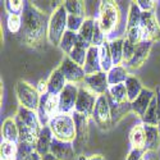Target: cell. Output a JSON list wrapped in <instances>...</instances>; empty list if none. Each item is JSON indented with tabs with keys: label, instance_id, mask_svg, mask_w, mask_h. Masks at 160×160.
I'll return each instance as SVG.
<instances>
[{
	"label": "cell",
	"instance_id": "cell-5",
	"mask_svg": "<svg viewBox=\"0 0 160 160\" xmlns=\"http://www.w3.org/2000/svg\"><path fill=\"white\" fill-rule=\"evenodd\" d=\"M54 138L64 142L76 141V123L72 114H59L49 122Z\"/></svg>",
	"mask_w": 160,
	"mask_h": 160
},
{
	"label": "cell",
	"instance_id": "cell-40",
	"mask_svg": "<svg viewBox=\"0 0 160 160\" xmlns=\"http://www.w3.org/2000/svg\"><path fill=\"white\" fill-rule=\"evenodd\" d=\"M85 19H86V18L76 17V16L68 14V21H67V30L78 33V31L81 30L82 24H83V22H85Z\"/></svg>",
	"mask_w": 160,
	"mask_h": 160
},
{
	"label": "cell",
	"instance_id": "cell-27",
	"mask_svg": "<svg viewBox=\"0 0 160 160\" xmlns=\"http://www.w3.org/2000/svg\"><path fill=\"white\" fill-rule=\"evenodd\" d=\"M126 85V90H127V95H128V101L129 102H133L137 98L138 95L142 92V90L145 88L141 83V81L135 77V76H129L127 78V81L124 82Z\"/></svg>",
	"mask_w": 160,
	"mask_h": 160
},
{
	"label": "cell",
	"instance_id": "cell-3",
	"mask_svg": "<svg viewBox=\"0 0 160 160\" xmlns=\"http://www.w3.org/2000/svg\"><path fill=\"white\" fill-rule=\"evenodd\" d=\"M67 21H68V13L64 8V4L59 3L49 18L48 40L51 45L59 46L62 37L67 31Z\"/></svg>",
	"mask_w": 160,
	"mask_h": 160
},
{
	"label": "cell",
	"instance_id": "cell-38",
	"mask_svg": "<svg viewBox=\"0 0 160 160\" xmlns=\"http://www.w3.org/2000/svg\"><path fill=\"white\" fill-rule=\"evenodd\" d=\"M7 27L12 33H19L22 31V16L19 14H8Z\"/></svg>",
	"mask_w": 160,
	"mask_h": 160
},
{
	"label": "cell",
	"instance_id": "cell-45",
	"mask_svg": "<svg viewBox=\"0 0 160 160\" xmlns=\"http://www.w3.org/2000/svg\"><path fill=\"white\" fill-rule=\"evenodd\" d=\"M36 88L41 96L46 95L48 94V79H41V81L38 82V85L36 86Z\"/></svg>",
	"mask_w": 160,
	"mask_h": 160
},
{
	"label": "cell",
	"instance_id": "cell-22",
	"mask_svg": "<svg viewBox=\"0 0 160 160\" xmlns=\"http://www.w3.org/2000/svg\"><path fill=\"white\" fill-rule=\"evenodd\" d=\"M146 133V142H145V151L151 152L156 151L160 146V129L158 127L143 124Z\"/></svg>",
	"mask_w": 160,
	"mask_h": 160
},
{
	"label": "cell",
	"instance_id": "cell-39",
	"mask_svg": "<svg viewBox=\"0 0 160 160\" xmlns=\"http://www.w3.org/2000/svg\"><path fill=\"white\" fill-rule=\"evenodd\" d=\"M24 4H26V2H22V0H7V2H4V7L9 14L22 16Z\"/></svg>",
	"mask_w": 160,
	"mask_h": 160
},
{
	"label": "cell",
	"instance_id": "cell-46",
	"mask_svg": "<svg viewBox=\"0 0 160 160\" xmlns=\"http://www.w3.org/2000/svg\"><path fill=\"white\" fill-rule=\"evenodd\" d=\"M158 98V128L160 129V92L156 94Z\"/></svg>",
	"mask_w": 160,
	"mask_h": 160
},
{
	"label": "cell",
	"instance_id": "cell-23",
	"mask_svg": "<svg viewBox=\"0 0 160 160\" xmlns=\"http://www.w3.org/2000/svg\"><path fill=\"white\" fill-rule=\"evenodd\" d=\"M90 44H87L86 41L79 37L78 38V42L77 45L74 46V49L72 50V52L68 55L74 63H77L78 65L83 67L85 65V62H86V58H87V52H88V49H90Z\"/></svg>",
	"mask_w": 160,
	"mask_h": 160
},
{
	"label": "cell",
	"instance_id": "cell-4",
	"mask_svg": "<svg viewBox=\"0 0 160 160\" xmlns=\"http://www.w3.org/2000/svg\"><path fill=\"white\" fill-rule=\"evenodd\" d=\"M99 24L104 32V35L112 33L121 22V9L115 2L105 0L99 4V16H98Z\"/></svg>",
	"mask_w": 160,
	"mask_h": 160
},
{
	"label": "cell",
	"instance_id": "cell-47",
	"mask_svg": "<svg viewBox=\"0 0 160 160\" xmlns=\"http://www.w3.org/2000/svg\"><path fill=\"white\" fill-rule=\"evenodd\" d=\"M27 160H42V156L35 150V151L28 156V159H27Z\"/></svg>",
	"mask_w": 160,
	"mask_h": 160
},
{
	"label": "cell",
	"instance_id": "cell-1",
	"mask_svg": "<svg viewBox=\"0 0 160 160\" xmlns=\"http://www.w3.org/2000/svg\"><path fill=\"white\" fill-rule=\"evenodd\" d=\"M49 18L46 13L37 8L32 2H26L22 13V37L23 41L32 46H40L48 38Z\"/></svg>",
	"mask_w": 160,
	"mask_h": 160
},
{
	"label": "cell",
	"instance_id": "cell-34",
	"mask_svg": "<svg viewBox=\"0 0 160 160\" xmlns=\"http://www.w3.org/2000/svg\"><path fill=\"white\" fill-rule=\"evenodd\" d=\"M141 121H142V124L158 127V98H156V95L152 99L150 106L148 108V110H146V113L143 114V117L141 118Z\"/></svg>",
	"mask_w": 160,
	"mask_h": 160
},
{
	"label": "cell",
	"instance_id": "cell-41",
	"mask_svg": "<svg viewBox=\"0 0 160 160\" xmlns=\"http://www.w3.org/2000/svg\"><path fill=\"white\" fill-rule=\"evenodd\" d=\"M126 38L133 45H137L141 41H143L141 27H135V28H131V30H126Z\"/></svg>",
	"mask_w": 160,
	"mask_h": 160
},
{
	"label": "cell",
	"instance_id": "cell-9",
	"mask_svg": "<svg viewBox=\"0 0 160 160\" xmlns=\"http://www.w3.org/2000/svg\"><path fill=\"white\" fill-rule=\"evenodd\" d=\"M73 119L76 123V141L73 142L74 149L77 154L81 155L82 150L86 148L88 142V136H90V128H88V121L90 118L82 114H78L73 112Z\"/></svg>",
	"mask_w": 160,
	"mask_h": 160
},
{
	"label": "cell",
	"instance_id": "cell-37",
	"mask_svg": "<svg viewBox=\"0 0 160 160\" xmlns=\"http://www.w3.org/2000/svg\"><path fill=\"white\" fill-rule=\"evenodd\" d=\"M36 150L35 145L30 142H18L17 143V156L16 160H27L28 156Z\"/></svg>",
	"mask_w": 160,
	"mask_h": 160
},
{
	"label": "cell",
	"instance_id": "cell-43",
	"mask_svg": "<svg viewBox=\"0 0 160 160\" xmlns=\"http://www.w3.org/2000/svg\"><path fill=\"white\" fill-rule=\"evenodd\" d=\"M137 5L140 7L141 12H154L158 4L154 0H137Z\"/></svg>",
	"mask_w": 160,
	"mask_h": 160
},
{
	"label": "cell",
	"instance_id": "cell-29",
	"mask_svg": "<svg viewBox=\"0 0 160 160\" xmlns=\"http://www.w3.org/2000/svg\"><path fill=\"white\" fill-rule=\"evenodd\" d=\"M141 17H142V12H141L140 7L137 5V2H131L129 3V9H128V17H127L126 30L140 27Z\"/></svg>",
	"mask_w": 160,
	"mask_h": 160
},
{
	"label": "cell",
	"instance_id": "cell-51",
	"mask_svg": "<svg viewBox=\"0 0 160 160\" xmlns=\"http://www.w3.org/2000/svg\"><path fill=\"white\" fill-rule=\"evenodd\" d=\"M145 160H146V159H145ZM149 160H152V159H149Z\"/></svg>",
	"mask_w": 160,
	"mask_h": 160
},
{
	"label": "cell",
	"instance_id": "cell-16",
	"mask_svg": "<svg viewBox=\"0 0 160 160\" xmlns=\"http://www.w3.org/2000/svg\"><path fill=\"white\" fill-rule=\"evenodd\" d=\"M154 42L152 41H141L140 44L136 45V50H135V55H133L132 60L127 64L128 68L131 69H138L143 65V63L148 60L150 51L152 49Z\"/></svg>",
	"mask_w": 160,
	"mask_h": 160
},
{
	"label": "cell",
	"instance_id": "cell-21",
	"mask_svg": "<svg viewBox=\"0 0 160 160\" xmlns=\"http://www.w3.org/2000/svg\"><path fill=\"white\" fill-rule=\"evenodd\" d=\"M2 135H3V141H9V142L18 143V141H19V131H18L16 118L9 117L3 122Z\"/></svg>",
	"mask_w": 160,
	"mask_h": 160
},
{
	"label": "cell",
	"instance_id": "cell-14",
	"mask_svg": "<svg viewBox=\"0 0 160 160\" xmlns=\"http://www.w3.org/2000/svg\"><path fill=\"white\" fill-rule=\"evenodd\" d=\"M85 88L91 91L92 94H95L96 96H101L108 94L109 91V82H108V73L105 72H99L91 76H86L85 81L82 83Z\"/></svg>",
	"mask_w": 160,
	"mask_h": 160
},
{
	"label": "cell",
	"instance_id": "cell-33",
	"mask_svg": "<svg viewBox=\"0 0 160 160\" xmlns=\"http://www.w3.org/2000/svg\"><path fill=\"white\" fill-rule=\"evenodd\" d=\"M67 13L71 16L76 17H82L85 18L86 16V4L82 0H67L63 3Z\"/></svg>",
	"mask_w": 160,
	"mask_h": 160
},
{
	"label": "cell",
	"instance_id": "cell-6",
	"mask_svg": "<svg viewBox=\"0 0 160 160\" xmlns=\"http://www.w3.org/2000/svg\"><path fill=\"white\" fill-rule=\"evenodd\" d=\"M16 96L19 106L37 112L40 102H41V95L38 94L37 88L33 87L31 83L26 81H18L16 83Z\"/></svg>",
	"mask_w": 160,
	"mask_h": 160
},
{
	"label": "cell",
	"instance_id": "cell-17",
	"mask_svg": "<svg viewBox=\"0 0 160 160\" xmlns=\"http://www.w3.org/2000/svg\"><path fill=\"white\" fill-rule=\"evenodd\" d=\"M155 95H156V94H155L152 90L145 87V88L142 90V92L138 95V98H137L135 101H133V102H131L132 112L135 113L137 117L142 118L143 114L146 113V110H148V108L150 106L152 99L155 98Z\"/></svg>",
	"mask_w": 160,
	"mask_h": 160
},
{
	"label": "cell",
	"instance_id": "cell-7",
	"mask_svg": "<svg viewBox=\"0 0 160 160\" xmlns=\"http://www.w3.org/2000/svg\"><path fill=\"white\" fill-rule=\"evenodd\" d=\"M92 119L94 122L102 129V131H108L113 127L112 123V109H110V101L108 95H101L98 98L96 104H95V109L92 113Z\"/></svg>",
	"mask_w": 160,
	"mask_h": 160
},
{
	"label": "cell",
	"instance_id": "cell-30",
	"mask_svg": "<svg viewBox=\"0 0 160 160\" xmlns=\"http://www.w3.org/2000/svg\"><path fill=\"white\" fill-rule=\"evenodd\" d=\"M78 38H79L78 33L72 32V31H68V30L65 31V33L62 37V41L59 44V48L64 52V55H69L71 54L72 50L74 49V46L78 42Z\"/></svg>",
	"mask_w": 160,
	"mask_h": 160
},
{
	"label": "cell",
	"instance_id": "cell-2",
	"mask_svg": "<svg viewBox=\"0 0 160 160\" xmlns=\"http://www.w3.org/2000/svg\"><path fill=\"white\" fill-rule=\"evenodd\" d=\"M14 118L19 131L18 142H30L35 145L40 132L44 127L38 119L37 112L30 110L27 108H23V106H18Z\"/></svg>",
	"mask_w": 160,
	"mask_h": 160
},
{
	"label": "cell",
	"instance_id": "cell-32",
	"mask_svg": "<svg viewBox=\"0 0 160 160\" xmlns=\"http://www.w3.org/2000/svg\"><path fill=\"white\" fill-rule=\"evenodd\" d=\"M110 101V109H112V123L113 126H115L117 123L121 122V119L129 112L132 110L131 108V102H124V104H117Z\"/></svg>",
	"mask_w": 160,
	"mask_h": 160
},
{
	"label": "cell",
	"instance_id": "cell-44",
	"mask_svg": "<svg viewBox=\"0 0 160 160\" xmlns=\"http://www.w3.org/2000/svg\"><path fill=\"white\" fill-rule=\"evenodd\" d=\"M146 151L145 150H138V149H131L128 155H127V159L126 160H142L143 156H145Z\"/></svg>",
	"mask_w": 160,
	"mask_h": 160
},
{
	"label": "cell",
	"instance_id": "cell-36",
	"mask_svg": "<svg viewBox=\"0 0 160 160\" xmlns=\"http://www.w3.org/2000/svg\"><path fill=\"white\" fill-rule=\"evenodd\" d=\"M0 155H2V160H16L17 143L9 142V141H2V145H0Z\"/></svg>",
	"mask_w": 160,
	"mask_h": 160
},
{
	"label": "cell",
	"instance_id": "cell-15",
	"mask_svg": "<svg viewBox=\"0 0 160 160\" xmlns=\"http://www.w3.org/2000/svg\"><path fill=\"white\" fill-rule=\"evenodd\" d=\"M50 152L59 160H77V151L73 142H64L57 138L52 140Z\"/></svg>",
	"mask_w": 160,
	"mask_h": 160
},
{
	"label": "cell",
	"instance_id": "cell-35",
	"mask_svg": "<svg viewBox=\"0 0 160 160\" xmlns=\"http://www.w3.org/2000/svg\"><path fill=\"white\" fill-rule=\"evenodd\" d=\"M94 28H95V19L94 18H86L81 30L78 31V36L81 37L83 41L91 45L92 36H94Z\"/></svg>",
	"mask_w": 160,
	"mask_h": 160
},
{
	"label": "cell",
	"instance_id": "cell-10",
	"mask_svg": "<svg viewBox=\"0 0 160 160\" xmlns=\"http://www.w3.org/2000/svg\"><path fill=\"white\" fill-rule=\"evenodd\" d=\"M58 68L63 73V76L65 77L68 83H73V85H79V83L82 85L83 83L85 77H86L83 67L74 63L68 55H64V58H63V60Z\"/></svg>",
	"mask_w": 160,
	"mask_h": 160
},
{
	"label": "cell",
	"instance_id": "cell-11",
	"mask_svg": "<svg viewBox=\"0 0 160 160\" xmlns=\"http://www.w3.org/2000/svg\"><path fill=\"white\" fill-rule=\"evenodd\" d=\"M141 31L143 41H158L160 40V23L154 12H142L141 17Z\"/></svg>",
	"mask_w": 160,
	"mask_h": 160
},
{
	"label": "cell",
	"instance_id": "cell-18",
	"mask_svg": "<svg viewBox=\"0 0 160 160\" xmlns=\"http://www.w3.org/2000/svg\"><path fill=\"white\" fill-rule=\"evenodd\" d=\"M52 140H54V135H52L50 127L49 126H44L41 132H40L38 137H37V140H36V143H35L36 151L41 156L49 154Z\"/></svg>",
	"mask_w": 160,
	"mask_h": 160
},
{
	"label": "cell",
	"instance_id": "cell-31",
	"mask_svg": "<svg viewBox=\"0 0 160 160\" xmlns=\"http://www.w3.org/2000/svg\"><path fill=\"white\" fill-rule=\"evenodd\" d=\"M108 98H109V100H112L113 102H117V104L129 102V101H128V95H127V90H126V85H124V83L115 85V86H110V87H109V91H108Z\"/></svg>",
	"mask_w": 160,
	"mask_h": 160
},
{
	"label": "cell",
	"instance_id": "cell-13",
	"mask_svg": "<svg viewBox=\"0 0 160 160\" xmlns=\"http://www.w3.org/2000/svg\"><path fill=\"white\" fill-rule=\"evenodd\" d=\"M79 92V86L68 83L59 94V110L60 114H73Z\"/></svg>",
	"mask_w": 160,
	"mask_h": 160
},
{
	"label": "cell",
	"instance_id": "cell-26",
	"mask_svg": "<svg viewBox=\"0 0 160 160\" xmlns=\"http://www.w3.org/2000/svg\"><path fill=\"white\" fill-rule=\"evenodd\" d=\"M99 58H100V65H101V71L108 73L113 67V58H112V52H110V45L109 41H106L99 48Z\"/></svg>",
	"mask_w": 160,
	"mask_h": 160
},
{
	"label": "cell",
	"instance_id": "cell-8",
	"mask_svg": "<svg viewBox=\"0 0 160 160\" xmlns=\"http://www.w3.org/2000/svg\"><path fill=\"white\" fill-rule=\"evenodd\" d=\"M59 95L48 94L41 96V102L37 109V115L42 126H49V122L54 117L59 115Z\"/></svg>",
	"mask_w": 160,
	"mask_h": 160
},
{
	"label": "cell",
	"instance_id": "cell-49",
	"mask_svg": "<svg viewBox=\"0 0 160 160\" xmlns=\"http://www.w3.org/2000/svg\"><path fill=\"white\" fill-rule=\"evenodd\" d=\"M88 160H105V158H104L102 155L98 154V155H92V156H90Z\"/></svg>",
	"mask_w": 160,
	"mask_h": 160
},
{
	"label": "cell",
	"instance_id": "cell-48",
	"mask_svg": "<svg viewBox=\"0 0 160 160\" xmlns=\"http://www.w3.org/2000/svg\"><path fill=\"white\" fill-rule=\"evenodd\" d=\"M42 160H59L58 158H55L54 155H52L51 152H49V154H46V155H44L42 156Z\"/></svg>",
	"mask_w": 160,
	"mask_h": 160
},
{
	"label": "cell",
	"instance_id": "cell-28",
	"mask_svg": "<svg viewBox=\"0 0 160 160\" xmlns=\"http://www.w3.org/2000/svg\"><path fill=\"white\" fill-rule=\"evenodd\" d=\"M110 52L113 58V64L115 65H123V45H124V37H118L109 41Z\"/></svg>",
	"mask_w": 160,
	"mask_h": 160
},
{
	"label": "cell",
	"instance_id": "cell-42",
	"mask_svg": "<svg viewBox=\"0 0 160 160\" xmlns=\"http://www.w3.org/2000/svg\"><path fill=\"white\" fill-rule=\"evenodd\" d=\"M135 50H136V45L131 44L124 37V45H123V65L124 67L132 60L133 55H135Z\"/></svg>",
	"mask_w": 160,
	"mask_h": 160
},
{
	"label": "cell",
	"instance_id": "cell-19",
	"mask_svg": "<svg viewBox=\"0 0 160 160\" xmlns=\"http://www.w3.org/2000/svg\"><path fill=\"white\" fill-rule=\"evenodd\" d=\"M83 71L86 76L95 74L101 71V65H100V58H99V48L96 46H90L88 52H87V58L83 65Z\"/></svg>",
	"mask_w": 160,
	"mask_h": 160
},
{
	"label": "cell",
	"instance_id": "cell-20",
	"mask_svg": "<svg viewBox=\"0 0 160 160\" xmlns=\"http://www.w3.org/2000/svg\"><path fill=\"white\" fill-rule=\"evenodd\" d=\"M67 85H68V82H67L65 77L59 71V68H57L50 73L48 78V92L52 95H59Z\"/></svg>",
	"mask_w": 160,
	"mask_h": 160
},
{
	"label": "cell",
	"instance_id": "cell-24",
	"mask_svg": "<svg viewBox=\"0 0 160 160\" xmlns=\"http://www.w3.org/2000/svg\"><path fill=\"white\" fill-rule=\"evenodd\" d=\"M145 142H146V133L143 124L135 126L129 132V143L132 149H138L145 150Z\"/></svg>",
	"mask_w": 160,
	"mask_h": 160
},
{
	"label": "cell",
	"instance_id": "cell-25",
	"mask_svg": "<svg viewBox=\"0 0 160 160\" xmlns=\"http://www.w3.org/2000/svg\"><path fill=\"white\" fill-rule=\"evenodd\" d=\"M129 77L128 69L124 65H115L108 72V82L109 86H115L121 85L127 81V78Z\"/></svg>",
	"mask_w": 160,
	"mask_h": 160
},
{
	"label": "cell",
	"instance_id": "cell-50",
	"mask_svg": "<svg viewBox=\"0 0 160 160\" xmlns=\"http://www.w3.org/2000/svg\"><path fill=\"white\" fill-rule=\"evenodd\" d=\"M77 160H88V158L85 156L83 154H81V155H78V156H77Z\"/></svg>",
	"mask_w": 160,
	"mask_h": 160
},
{
	"label": "cell",
	"instance_id": "cell-12",
	"mask_svg": "<svg viewBox=\"0 0 160 160\" xmlns=\"http://www.w3.org/2000/svg\"><path fill=\"white\" fill-rule=\"evenodd\" d=\"M98 98L99 96L92 94L91 91H88L83 86H79V92H78L77 102L74 106V112L91 118L92 113H94V109H95V104H96Z\"/></svg>",
	"mask_w": 160,
	"mask_h": 160
}]
</instances>
